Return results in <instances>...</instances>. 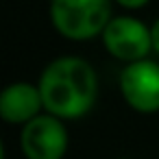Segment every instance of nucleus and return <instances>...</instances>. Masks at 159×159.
<instances>
[{"instance_id":"obj_1","label":"nucleus","mask_w":159,"mask_h":159,"mask_svg":"<svg viewBox=\"0 0 159 159\" xmlns=\"http://www.w3.org/2000/svg\"><path fill=\"white\" fill-rule=\"evenodd\" d=\"M39 94L44 107L52 116L79 118L96 98V74L83 59H59L46 68L39 83Z\"/></svg>"},{"instance_id":"obj_2","label":"nucleus","mask_w":159,"mask_h":159,"mask_svg":"<svg viewBox=\"0 0 159 159\" xmlns=\"http://www.w3.org/2000/svg\"><path fill=\"white\" fill-rule=\"evenodd\" d=\"M109 0H52V22L70 39H87L107 29Z\"/></svg>"},{"instance_id":"obj_3","label":"nucleus","mask_w":159,"mask_h":159,"mask_svg":"<svg viewBox=\"0 0 159 159\" xmlns=\"http://www.w3.org/2000/svg\"><path fill=\"white\" fill-rule=\"evenodd\" d=\"M66 148L68 133L57 118H35L22 131V150L29 159H61Z\"/></svg>"},{"instance_id":"obj_4","label":"nucleus","mask_w":159,"mask_h":159,"mask_svg":"<svg viewBox=\"0 0 159 159\" xmlns=\"http://www.w3.org/2000/svg\"><path fill=\"white\" fill-rule=\"evenodd\" d=\"M120 87L124 98L137 111L150 113L159 109V66L152 61H135L122 72Z\"/></svg>"},{"instance_id":"obj_5","label":"nucleus","mask_w":159,"mask_h":159,"mask_svg":"<svg viewBox=\"0 0 159 159\" xmlns=\"http://www.w3.org/2000/svg\"><path fill=\"white\" fill-rule=\"evenodd\" d=\"M105 46L118 59L139 61L152 46V35L133 18H118L105 29Z\"/></svg>"},{"instance_id":"obj_6","label":"nucleus","mask_w":159,"mask_h":159,"mask_svg":"<svg viewBox=\"0 0 159 159\" xmlns=\"http://www.w3.org/2000/svg\"><path fill=\"white\" fill-rule=\"evenodd\" d=\"M42 94L33 85L16 83L0 96V113L7 122H31L42 107Z\"/></svg>"},{"instance_id":"obj_7","label":"nucleus","mask_w":159,"mask_h":159,"mask_svg":"<svg viewBox=\"0 0 159 159\" xmlns=\"http://www.w3.org/2000/svg\"><path fill=\"white\" fill-rule=\"evenodd\" d=\"M120 5H124V7H129V9H135V7H142V5H146L148 0H118Z\"/></svg>"},{"instance_id":"obj_8","label":"nucleus","mask_w":159,"mask_h":159,"mask_svg":"<svg viewBox=\"0 0 159 159\" xmlns=\"http://www.w3.org/2000/svg\"><path fill=\"white\" fill-rule=\"evenodd\" d=\"M150 35H152V46H155V48H157V52H159V20L155 22V26H152Z\"/></svg>"}]
</instances>
